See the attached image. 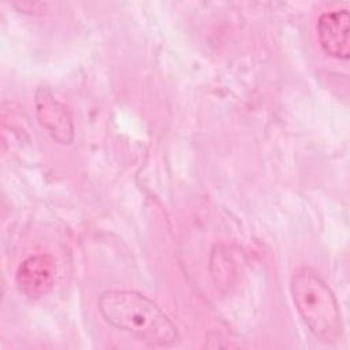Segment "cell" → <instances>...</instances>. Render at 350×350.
<instances>
[{
  "label": "cell",
  "instance_id": "obj_1",
  "mask_svg": "<svg viewBox=\"0 0 350 350\" xmlns=\"http://www.w3.org/2000/svg\"><path fill=\"white\" fill-rule=\"evenodd\" d=\"M104 320L150 346H171L178 331L171 319L146 295L133 290H107L97 299Z\"/></svg>",
  "mask_w": 350,
  "mask_h": 350
},
{
  "label": "cell",
  "instance_id": "obj_2",
  "mask_svg": "<svg viewBox=\"0 0 350 350\" xmlns=\"http://www.w3.org/2000/svg\"><path fill=\"white\" fill-rule=\"evenodd\" d=\"M290 291L304 323L323 343H335L343 332L339 305L327 283L309 267H299L290 280Z\"/></svg>",
  "mask_w": 350,
  "mask_h": 350
},
{
  "label": "cell",
  "instance_id": "obj_3",
  "mask_svg": "<svg viewBox=\"0 0 350 350\" xmlns=\"http://www.w3.org/2000/svg\"><path fill=\"white\" fill-rule=\"evenodd\" d=\"M34 105L37 119L42 129L59 144H70L74 138L72 118L66 108L52 93V90L41 85L34 94Z\"/></svg>",
  "mask_w": 350,
  "mask_h": 350
},
{
  "label": "cell",
  "instance_id": "obj_4",
  "mask_svg": "<svg viewBox=\"0 0 350 350\" xmlns=\"http://www.w3.org/2000/svg\"><path fill=\"white\" fill-rule=\"evenodd\" d=\"M56 262L49 254H34L21 262L16 271V286L29 298H41L53 287Z\"/></svg>",
  "mask_w": 350,
  "mask_h": 350
},
{
  "label": "cell",
  "instance_id": "obj_5",
  "mask_svg": "<svg viewBox=\"0 0 350 350\" xmlns=\"http://www.w3.org/2000/svg\"><path fill=\"white\" fill-rule=\"evenodd\" d=\"M350 15L347 10L323 12L317 21V37L325 53L347 59L350 55L349 40Z\"/></svg>",
  "mask_w": 350,
  "mask_h": 350
}]
</instances>
